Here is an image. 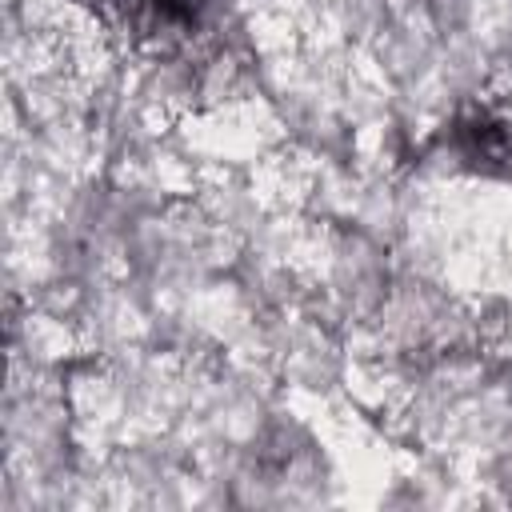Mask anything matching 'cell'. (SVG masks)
<instances>
[{
    "mask_svg": "<svg viewBox=\"0 0 512 512\" xmlns=\"http://www.w3.org/2000/svg\"><path fill=\"white\" fill-rule=\"evenodd\" d=\"M120 24L152 56H188L208 40L212 0H120Z\"/></svg>",
    "mask_w": 512,
    "mask_h": 512,
    "instance_id": "cell-1",
    "label": "cell"
},
{
    "mask_svg": "<svg viewBox=\"0 0 512 512\" xmlns=\"http://www.w3.org/2000/svg\"><path fill=\"white\" fill-rule=\"evenodd\" d=\"M452 148L480 168L512 164V92H484L452 120Z\"/></svg>",
    "mask_w": 512,
    "mask_h": 512,
    "instance_id": "cell-2",
    "label": "cell"
}]
</instances>
